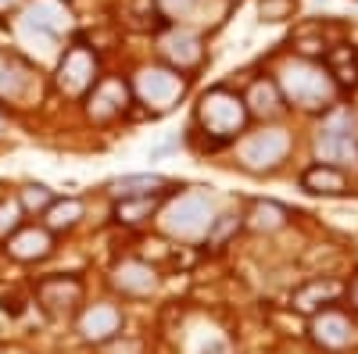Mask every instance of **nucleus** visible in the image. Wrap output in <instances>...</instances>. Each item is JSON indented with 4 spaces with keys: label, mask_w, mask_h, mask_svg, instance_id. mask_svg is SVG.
I'll use <instances>...</instances> for the list:
<instances>
[{
    "label": "nucleus",
    "mask_w": 358,
    "mask_h": 354,
    "mask_svg": "<svg viewBox=\"0 0 358 354\" xmlns=\"http://www.w3.org/2000/svg\"><path fill=\"white\" fill-rule=\"evenodd\" d=\"M0 4H8V0H0Z\"/></svg>",
    "instance_id": "36"
},
{
    "label": "nucleus",
    "mask_w": 358,
    "mask_h": 354,
    "mask_svg": "<svg viewBox=\"0 0 358 354\" xmlns=\"http://www.w3.org/2000/svg\"><path fill=\"white\" fill-rule=\"evenodd\" d=\"M244 229V212H226V215H215L212 219V226H208V233H204V244L208 247H222L229 236H236Z\"/></svg>",
    "instance_id": "27"
},
{
    "label": "nucleus",
    "mask_w": 358,
    "mask_h": 354,
    "mask_svg": "<svg viewBox=\"0 0 358 354\" xmlns=\"http://www.w3.org/2000/svg\"><path fill=\"white\" fill-rule=\"evenodd\" d=\"M248 122L251 115H248L244 94L229 90V86H212L194 104V129L204 136L208 151H219V147L241 140L248 133Z\"/></svg>",
    "instance_id": "1"
},
{
    "label": "nucleus",
    "mask_w": 358,
    "mask_h": 354,
    "mask_svg": "<svg viewBox=\"0 0 358 354\" xmlns=\"http://www.w3.org/2000/svg\"><path fill=\"white\" fill-rule=\"evenodd\" d=\"M54 200H57V193H54L47 183H25V186L18 190V208H22L25 215H43Z\"/></svg>",
    "instance_id": "26"
},
{
    "label": "nucleus",
    "mask_w": 358,
    "mask_h": 354,
    "mask_svg": "<svg viewBox=\"0 0 358 354\" xmlns=\"http://www.w3.org/2000/svg\"><path fill=\"white\" fill-rule=\"evenodd\" d=\"M187 79L183 72H176L169 65H143L136 75H133V101L143 104L151 115H165L172 111L187 94Z\"/></svg>",
    "instance_id": "4"
},
{
    "label": "nucleus",
    "mask_w": 358,
    "mask_h": 354,
    "mask_svg": "<svg viewBox=\"0 0 358 354\" xmlns=\"http://www.w3.org/2000/svg\"><path fill=\"white\" fill-rule=\"evenodd\" d=\"M194 4L197 0H158V8H162V15L172 22V18H183V15H190L194 11Z\"/></svg>",
    "instance_id": "31"
},
{
    "label": "nucleus",
    "mask_w": 358,
    "mask_h": 354,
    "mask_svg": "<svg viewBox=\"0 0 358 354\" xmlns=\"http://www.w3.org/2000/svg\"><path fill=\"white\" fill-rule=\"evenodd\" d=\"M290 222V208L280 200H251L244 212V226L251 233H280Z\"/></svg>",
    "instance_id": "21"
},
{
    "label": "nucleus",
    "mask_w": 358,
    "mask_h": 354,
    "mask_svg": "<svg viewBox=\"0 0 358 354\" xmlns=\"http://www.w3.org/2000/svg\"><path fill=\"white\" fill-rule=\"evenodd\" d=\"M40 90V72L15 50H0V101L22 104Z\"/></svg>",
    "instance_id": "12"
},
{
    "label": "nucleus",
    "mask_w": 358,
    "mask_h": 354,
    "mask_svg": "<svg viewBox=\"0 0 358 354\" xmlns=\"http://www.w3.org/2000/svg\"><path fill=\"white\" fill-rule=\"evenodd\" d=\"M54 240L57 236L43 222L40 226H18L11 236H4V251L18 265H36V261H47L54 254Z\"/></svg>",
    "instance_id": "14"
},
{
    "label": "nucleus",
    "mask_w": 358,
    "mask_h": 354,
    "mask_svg": "<svg viewBox=\"0 0 358 354\" xmlns=\"http://www.w3.org/2000/svg\"><path fill=\"white\" fill-rule=\"evenodd\" d=\"M0 311H8V315H22V311H25V301L18 297V293H0Z\"/></svg>",
    "instance_id": "32"
},
{
    "label": "nucleus",
    "mask_w": 358,
    "mask_h": 354,
    "mask_svg": "<svg viewBox=\"0 0 358 354\" xmlns=\"http://www.w3.org/2000/svg\"><path fill=\"white\" fill-rule=\"evenodd\" d=\"M158 54H162V61L169 68L183 72V75L197 72L204 65V57H208L201 33H194V29H187V25H172V22L158 33Z\"/></svg>",
    "instance_id": "9"
},
{
    "label": "nucleus",
    "mask_w": 358,
    "mask_h": 354,
    "mask_svg": "<svg viewBox=\"0 0 358 354\" xmlns=\"http://www.w3.org/2000/svg\"><path fill=\"white\" fill-rule=\"evenodd\" d=\"M276 86L283 90L287 108H301V111H326L341 97L326 65L312 61V57H297V54L290 61H283V68L276 72Z\"/></svg>",
    "instance_id": "2"
},
{
    "label": "nucleus",
    "mask_w": 358,
    "mask_h": 354,
    "mask_svg": "<svg viewBox=\"0 0 358 354\" xmlns=\"http://www.w3.org/2000/svg\"><path fill=\"white\" fill-rule=\"evenodd\" d=\"M97 79H101V57H97V50L90 47L86 40H76L72 47H65L62 61H57V72H54L57 94L86 97L90 86H94Z\"/></svg>",
    "instance_id": "6"
},
{
    "label": "nucleus",
    "mask_w": 358,
    "mask_h": 354,
    "mask_svg": "<svg viewBox=\"0 0 358 354\" xmlns=\"http://www.w3.org/2000/svg\"><path fill=\"white\" fill-rule=\"evenodd\" d=\"M0 136H4V115H0Z\"/></svg>",
    "instance_id": "35"
},
{
    "label": "nucleus",
    "mask_w": 358,
    "mask_h": 354,
    "mask_svg": "<svg viewBox=\"0 0 358 354\" xmlns=\"http://www.w3.org/2000/svg\"><path fill=\"white\" fill-rule=\"evenodd\" d=\"M308 337L326 354H344V351L358 347V322L330 304V308L308 315Z\"/></svg>",
    "instance_id": "11"
},
{
    "label": "nucleus",
    "mask_w": 358,
    "mask_h": 354,
    "mask_svg": "<svg viewBox=\"0 0 358 354\" xmlns=\"http://www.w3.org/2000/svg\"><path fill=\"white\" fill-rule=\"evenodd\" d=\"M22 208H18V200H0V240L4 236H11L18 226H22Z\"/></svg>",
    "instance_id": "29"
},
{
    "label": "nucleus",
    "mask_w": 358,
    "mask_h": 354,
    "mask_svg": "<svg viewBox=\"0 0 358 354\" xmlns=\"http://www.w3.org/2000/svg\"><path fill=\"white\" fill-rule=\"evenodd\" d=\"M290 143L294 140H290L287 129H262V133H255L241 143V154L236 158H241V168H248L255 175H265V172H276L287 161Z\"/></svg>",
    "instance_id": "10"
},
{
    "label": "nucleus",
    "mask_w": 358,
    "mask_h": 354,
    "mask_svg": "<svg viewBox=\"0 0 358 354\" xmlns=\"http://www.w3.org/2000/svg\"><path fill=\"white\" fill-rule=\"evenodd\" d=\"M22 25L36 29L43 40L54 43L72 29V8L65 4V0H29L25 11H22Z\"/></svg>",
    "instance_id": "13"
},
{
    "label": "nucleus",
    "mask_w": 358,
    "mask_h": 354,
    "mask_svg": "<svg viewBox=\"0 0 358 354\" xmlns=\"http://www.w3.org/2000/svg\"><path fill=\"white\" fill-rule=\"evenodd\" d=\"M118 333H122V308H118V304L101 301V304H90V308L79 311V337L86 344L101 347L104 340H111Z\"/></svg>",
    "instance_id": "16"
},
{
    "label": "nucleus",
    "mask_w": 358,
    "mask_h": 354,
    "mask_svg": "<svg viewBox=\"0 0 358 354\" xmlns=\"http://www.w3.org/2000/svg\"><path fill=\"white\" fill-rule=\"evenodd\" d=\"M344 297H348V304H351V311L358 315V272L351 276V283H344Z\"/></svg>",
    "instance_id": "34"
},
{
    "label": "nucleus",
    "mask_w": 358,
    "mask_h": 354,
    "mask_svg": "<svg viewBox=\"0 0 358 354\" xmlns=\"http://www.w3.org/2000/svg\"><path fill=\"white\" fill-rule=\"evenodd\" d=\"M162 204H165V193L122 197V200H115V222L118 226H143L162 212Z\"/></svg>",
    "instance_id": "22"
},
{
    "label": "nucleus",
    "mask_w": 358,
    "mask_h": 354,
    "mask_svg": "<svg viewBox=\"0 0 358 354\" xmlns=\"http://www.w3.org/2000/svg\"><path fill=\"white\" fill-rule=\"evenodd\" d=\"M301 190L305 193H315V197H344L351 190V179L341 165H326V161H315L301 172Z\"/></svg>",
    "instance_id": "18"
},
{
    "label": "nucleus",
    "mask_w": 358,
    "mask_h": 354,
    "mask_svg": "<svg viewBox=\"0 0 358 354\" xmlns=\"http://www.w3.org/2000/svg\"><path fill=\"white\" fill-rule=\"evenodd\" d=\"M297 4L301 0H258V18L265 25H280V22H290L297 15Z\"/></svg>",
    "instance_id": "28"
},
{
    "label": "nucleus",
    "mask_w": 358,
    "mask_h": 354,
    "mask_svg": "<svg viewBox=\"0 0 358 354\" xmlns=\"http://www.w3.org/2000/svg\"><path fill=\"white\" fill-rule=\"evenodd\" d=\"M315 161L341 168L358 161V111L351 104H334L322 111L315 129Z\"/></svg>",
    "instance_id": "3"
},
{
    "label": "nucleus",
    "mask_w": 358,
    "mask_h": 354,
    "mask_svg": "<svg viewBox=\"0 0 358 354\" xmlns=\"http://www.w3.org/2000/svg\"><path fill=\"white\" fill-rule=\"evenodd\" d=\"M244 104H248V115L258 118V122H276L287 111V101H283V90L276 86V79H255L244 94Z\"/></svg>",
    "instance_id": "17"
},
{
    "label": "nucleus",
    "mask_w": 358,
    "mask_h": 354,
    "mask_svg": "<svg viewBox=\"0 0 358 354\" xmlns=\"http://www.w3.org/2000/svg\"><path fill=\"white\" fill-rule=\"evenodd\" d=\"M326 50H330V40H326V33H322V22H319V25H305L301 33L294 36V54H297V57L322 61Z\"/></svg>",
    "instance_id": "25"
},
{
    "label": "nucleus",
    "mask_w": 358,
    "mask_h": 354,
    "mask_svg": "<svg viewBox=\"0 0 358 354\" xmlns=\"http://www.w3.org/2000/svg\"><path fill=\"white\" fill-rule=\"evenodd\" d=\"M111 286L122 293V297H151L162 286V276L151 261L122 258V261H115V269H111Z\"/></svg>",
    "instance_id": "15"
},
{
    "label": "nucleus",
    "mask_w": 358,
    "mask_h": 354,
    "mask_svg": "<svg viewBox=\"0 0 358 354\" xmlns=\"http://www.w3.org/2000/svg\"><path fill=\"white\" fill-rule=\"evenodd\" d=\"M83 297H86V283L79 276H43L36 283V304L40 311L50 318V322H65V318H76L79 308H83Z\"/></svg>",
    "instance_id": "8"
},
{
    "label": "nucleus",
    "mask_w": 358,
    "mask_h": 354,
    "mask_svg": "<svg viewBox=\"0 0 358 354\" xmlns=\"http://www.w3.org/2000/svg\"><path fill=\"white\" fill-rule=\"evenodd\" d=\"M83 104H86L90 122L108 126V122H118V118H122L136 101H133L129 79H122V75H101L94 86H90V94L83 97Z\"/></svg>",
    "instance_id": "7"
},
{
    "label": "nucleus",
    "mask_w": 358,
    "mask_h": 354,
    "mask_svg": "<svg viewBox=\"0 0 358 354\" xmlns=\"http://www.w3.org/2000/svg\"><path fill=\"white\" fill-rule=\"evenodd\" d=\"M169 179L158 172H136V175H122V179H115L108 186V193L115 200H122V197H143V193H169Z\"/></svg>",
    "instance_id": "23"
},
{
    "label": "nucleus",
    "mask_w": 358,
    "mask_h": 354,
    "mask_svg": "<svg viewBox=\"0 0 358 354\" xmlns=\"http://www.w3.org/2000/svg\"><path fill=\"white\" fill-rule=\"evenodd\" d=\"M101 351L104 354H143V340H133V337H111V340H104L101 344Z\"/></svg>",
    "instance_id": "30"
},
{
    "label": "nucleus",
    "mask_w": 358,
    "mask_h": 354,
    "mask_svg": "<svg viewBox=\"0 0 358 354\" xmlns=\"http://www.w3.org/2000/svg\"><path fill=\"white\" fill-rule=\"evenodd\" d=\"M197 354H229V344H226L222 337H212V340H208Z\"/></svg>",
    "instance_id": "33"
},
{
    "label": "nucleus",
    "mask_w": 358,
    "mask_h": 354,
    "mask_svg": "<svg viewBox=\"0 0 358 354\" xmlns=\"http://www.w3.org/2000/svg\"><path fill=\"white\" fill-rule=\"evenodd\" d=\"M86 208H83V200L79 197H57L50 208L43 212V226L57 236V233H72L79 222H83Z\"/></svg>",
    "instance_id": "24"
},
{
    "label": "nucleus",
    "mask_w": 358,
    "mask_h": 354,
    "mask_svg": "<svg viewBox=\"0 0 358 354\" xmlns=\"http://www.w3.org/2000/svg\"><path fill=\"white\" fill-rule=\"evenodd\" d=\"M322 65L337 82V94H351L358 86V54L351 43H330V50L322 54Z\"/></svg>",
    "instance_id": "20"
},
{
    "label": "nucleus",
    "mask_w": 358,
    "mask_h": 354,
    "mask_svg": "<svg viewBox=\"0 0 358 354\" xmlns=\"http://www.w3.org/2000/svg\"><path fill=\"white\" fill-rule=\"evenodd\" d=\"M215 219V200L208 193H179L162 212V229L176 240H204Z\"/></svg>",
    "instance_id": "5"
},
{
    "label": "nucleus",
    "mask_w": 358,
    "mask_h": 354,
    "mask_svg": "<svg viewBox=\"0 0 358 354\" xmlns=\"http://www.w3.org/2000/svg\"><path fill=\"white\" fill-rule=\"evenodd\" d=\"M344 297V283L337 279H312L305 283L301 290H294V297H290V308L294 311H301V315H315L322 308H330Z\"/></svg>",
    "instance_id": "19"
}]
</instances>
